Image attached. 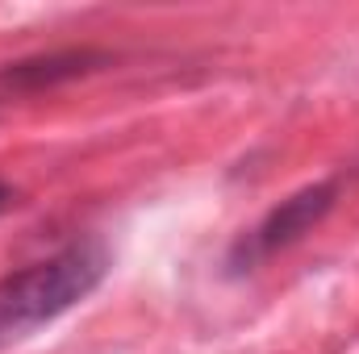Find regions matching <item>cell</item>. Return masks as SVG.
Instances as JSON below:
<instances>
[{
	"instance_id": "cell-4",
	"label": "cell",
	"mask_w": 359,
	"mask_h": 354,
	"mask_svg": "<svg viewBox=\"0 0 359 354\" xmlns=\"http://www.w3.org/2000/svg\"><path fill=\"white\" fill-rule=\"evenodd\" d=\"M17 204H21V192H17L8 179H0V217H4V213H13Z\"/></svg>"
},
{
	"instance_id": "cell-2",
	"label": "cell",
	"mask_w": 359,
	"mask_h": 354,
	"mask_svg": "<svg viewBox=\"0 0 359 354\" xmlns=\"http://www.w3.org/2000/svg\"><path fill=\"white\" fill-rule=\"evenodd\" d=\"M343 183H347L343 176H326V179H313V183L297 187V192H288L284 200H276L255 225H247V229L230 242V250H226V259H222L226 275H234V279L255 275V271L268 267L276 255H284V250H292L297 242H305V238L339 208Z\"/></svg>"
},
{
	"instance_id": "cell-1",
	"label": "cell",
	"mask_w": 359,
	"mask_h": 354,
	"mask_svg": "<svg viewBox=\"0 0 359 354\" xmlns=\"http://www.w3.org/2000/svg\"><path fill=\"white\" fill-rule=\"evenodd\" d=\"M113 250L100 234H80L46 259L0 275V351L29 342L72 309H80L109 279Z\"/></svg>"
},
{
	"instance_id": "cell-3",
	"label": "cell",
	"mask_w": 359,
	"mask_h": 354,
	"mask_svg": "<svg viewBox=\"0 0 359 354\" xmlns=\"http://www.w3.org/2000/svg\"><path fill=\"white\" fill-rule=\"evenodd\" d=\"M117 55L104 46H63V50H42V55H25L0 67V92L8 96H34V92H50L76 80H88L96 71L113 67Z\"/></svg>"
}]
</instances>
